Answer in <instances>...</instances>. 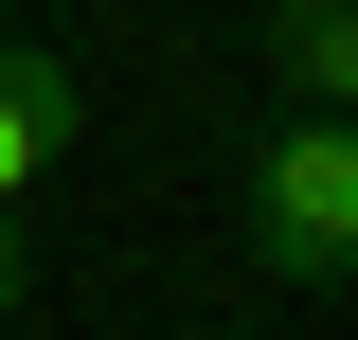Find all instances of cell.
I'll use <instances>...</instances> for the list:
<instances>
[{
    "label": "cell",
    "instance_id": "cell-2",
    "mask_svg": "<svg viewBox=\"0 0 358 340\" xmlns=\"http://www.w3.org/2000/svg\"><path fill=\"white\" fill-rule=\"evenodd\" d=\"M72 143H90V72H72L54 36H18V18H0V215L36 197Z\"/></svg>",
    "mask_w": 358,
    "mask_h": 340
},
{
    "label": "cell",
    "instance_id": "cell-3",
    "mask_svg": "<svg viewBox=\"0 0 358 340\" xmlns=\"http://www.w3.org/2000/svg\"><path fill=\"white\" fill-rule=\"evenodd\" d=\"M251 54L287 108H358V0H251Z\"/></svg>",
    "mask_w": 358,
    "mask_h": 340
},
{
    "label": "cell",
    "instance_id": "cell-4",
    "mask_svg": "<svg viewBox=\"0 0 358 340\" xmlns=\"http://www.w3.org/2000/svg\"><path fill=\"white\" fill-rule=\"evenodd\" d=\"M18 304H36V233L0 215V323H18Z\"/></svg>",
    "mask_w": 358,
    "mask_h": 340
},
{
    "label": "cell",
    "instance_id": "cell-1",
    "mask_svg": "<svg viewBox=\"0 0 358 340\" xmlns=\"http://www.w3.org/2000/svg\"><path fill=\"white\" fill-rule=\"evenodd\" d=\"M251 269L268 287H358V108H287L251 143Z\"/></svg>",
    "mask_w": 358,
    "mask_h": 340
}]
</instances>
